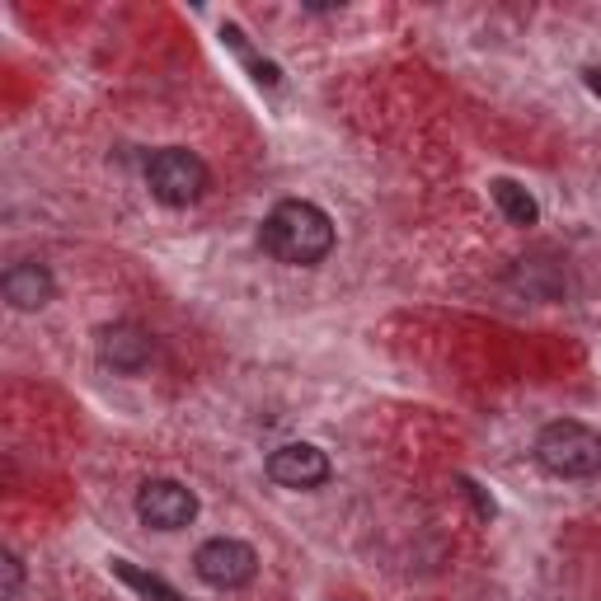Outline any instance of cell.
<instances>
[{
    "label": "cell",
    "instance_id": "obj_1",
    "mask_svg": "<svg viewBox=\"0 0 601 601\" xmlns=\"http://www.w3.org/2000/svg\"><path fill=\"white\" fill-rule=\"evenodd\" d=\"M334 222L325 207L306 203V197H287V203H277L264 226H258V245H264L277 264L287 268H315L325 264L334 254Z\"/></svg>",
    "mask_w": 601,
    "mask_h": 601
},
{
    "label": "cell",
    "instance_id": "obj_2",
    "mask_svg": "<svg viewBox=\"0 0 601 601\" xmlns=\"http://www.w3.org/2000/svg\"><path fill=\"white\" fill-rule=\"evenodd\" d=\"M536 460L554 479H592L601 475V432L578 418H554L536 432Z\"/></svg>",
    "mask_w": 601,
    "mask_h": 601
},
{
    "label": "cell",
    "instance_id": "obj_3",
    "mask_svg": "<svg viewBox=\"0 0 601 601\" xmlns=\"http://www.w3.org/2000/svg\"><path fill=\"white\" fill-rule=\"evenodd\" d=\"M146 189L155 203L165 207H193L203 203L212 189V170L203 165V155L189 146H165L146 160Z\"/></svg>",
    "mask_w": 601,
    "mask_h": 601
},
{
    "label": "cell",
    "instance_id": "obj_4",
    "mask_svg": "<svg viewBox=\"0 0 601 601\" xmlns=\"http://www.w3.org/2000/svg\"><path fill=\"white\" fill-rule=\"evenodd\" d=\"M193 573L216 592H240V588L254 583L258 554H254V546H245V540H235V536H212L197 546Z\"/></svg>",
    "mask_w": 601,
    "mask_h": 601
},
{
    "label": "cell",
    "instance_id": "obj_5",
    "mask_svg": "<svg viewBox=\"0 0 601 601\" xmlns=\"http://www.w3.org/2000/svg\"><path fill=\"white\" fill-rule=\"evenodd\" d=\"M136 517L151 531H184L197 517V493L189 485H179V479H146L136 489Z\"/></svg>",
    "mask_w": 601,
    "mask_h": 601
},
{
    "label": "cell",
    "instance_id": "obj_6",
    "mask_svg": "<svg viewBox=\"0 0 601 601\" xmlns=\"http://www.w3.org/2000/svg\"><path fill=\"white\" fill-rule=\"evenodd\" d=\"M151 357H155V338L142 325H132V319H113V325L99 329V363L104 367L136 376L151 367Z\"/></svg>",
    "mask_w": 601,
    "mask_h": 601
},
{
    "label": "cell",
    "instance_id": "obj_7",
    "mask_svg": "<svg viewBox=\"0 0 601 601\" xmlns=\"http://www.w3.org/2000/svg\"><path fill=\"white\" fill-rule=\"evenodd\" d=\"M268 475L283 489H319L329 479V456L310 442H287L268 456Z\"/></svg>",
    "mask_w": 601,
    "mask_h": 601
},
{
    "label": "cell",
    "instance_id": "obj_8",
    "mask_svg": "<svg viewBox=\"0 0 601 601\" xmlns=\"http://www.w3.org/2000/svg\"><path fill=\"white\" fill-rule=\"evenodd\" d=\"M0 292H6V300L14 310H43L57 296V277L48 273V264L24 258V264H14L6 277H0Z\"/></svg>",
    "mask_w": 601,
    "mask_h": 601
},
{
    "label": "cell",
    "instance_id": "obj_9",
    "mask_svg": "<svg viewBox=\"0 0 601 601\" xmlns=\"http://www.w3.org/2000/svg\"><path fill=\"white\" fill-rule=\"evenodd\" d=\"M489 197H493V207L503 212V222L508 226H536L540 222V207H536V197L517 184V179H493L489 184Z\"/></svg>",
    "mask_w": 601,
    "mask_h": 601
},
{
    "label": "cell",
    "instance_id": "obj_10",
    "mask_svg": "<svg viewBox=\"0 0 601 601\" xmlns=\"http://www.w3.org/2000/svg\"><path fill=\"white\" fill-rule=\"evenodd\" d=\"M113 578H123V583H128L136 597H146V601H184V597H179V592L165 583V578L136 569L132 559H113Z\"/></svg>",
    "mask_w": 601,
    "mask_h": 601
},
{
    "label": "cell",
    "instance_id": "obj_11",
    "mask_svg": "<svg viewBox=\"0 0 601 601\" xmlns=\"http://www.w3.org/2000/svg\"><path fill=\"white\" fill-rule=\"evenodd\" d=\"M19 583H24V564H19L14 550H6V554H0V597L14 601V597H19Z\"/></svg>",
    "mask_w": 601,
    "mask_h": 601
},
{
    "label": "cell",
    "instance_id": "obj_12",
    "mask_svg": "<svg viewBox=\"0 0 601 601\" xmlns=\"http://www.w3.org/2000/svg\"><path fill=\"white\" fill-rule=\"evenodd\" d=\"M588 90H592V94H597V99H601V71H597V67H592V71H588Z\"/></svg>",
    "mask_w": 601,
    "mask_h": 601
}]
</instances>
